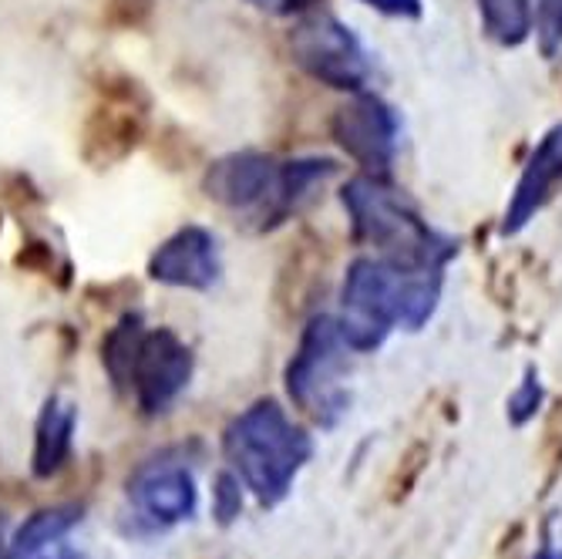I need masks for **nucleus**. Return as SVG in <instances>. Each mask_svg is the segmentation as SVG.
Here are the masks:
<instances>
[{
	"mask_svg": "<svg viewBox=\"0 0 562 559\" xmlns=\"http://www.w3.org/2000/svg\"><path fill=\"white\" fill-rule=\"evenodd\" d=\"M441 297V270H407L384 257H361L340 287V331L357 354L387 340L394 327L422 331Z\"/></svg>",
	"mask_w": 562,
	"mask_h": 559,
	"instance_id": "f257e3e1",
	"label": "nucleus"
},
{
	"mask_svg": "<svg viewBox=\"0 0 562 559\" xmlns=\"http://www.w3.org/2000/svg\"><path fill=\"white\" fill-rule=\"evenodd\" d=\"M334 172V159L277 163L270 156H260V152H233V156H223L206 169L202 189L220 206L246 213L260 223V230H267L286 220L311 195V189L327 182Z\"/></svg>",
	"mask_w": 562,
	"mask_h": 559,
	"instance_id": "f03ea898",
	"label": "nucleus"
},
{
	"mask_svg": "<svg viewBox=\"0 0 562 559\" xmlns=\"http://www.w3.org/2000/svg\"><path fill=\"white\" fill-rule=\"evenodd\" d=\"M223 451L243 485L257 495L260 505H280L303 466L311 462L314 441L277 401H257L223 432Z\"/></svg>",
	"mask_w": 562,
	"mask_h": 559,
	"instance_id": "7ed1b4c3",
	"label": "nucleus"
},
{
	"mask_svg": "<svg viewBox=\"0 0 562 559\" xmlns=\"http://www.w3.org/2000/svg\"><path fill=\"white\" fill-rule=\"evenodd\" d=\"M353 239L374 246L378 257L407 270H445L454 257V239L431 230L418 210L397 195L384 179L357 176L340 189Z\"/></svg>",
	"mask_w": 562,
	"mask_h": 559,
	"instance_id": "20e7f679",
	"label": "nucleus"
},
{
	"mask_svg": "<svg viewBox=\"0 0 562 559\" xmlns=\"http://www.w3.org/2000/svg\"><path fill=\"white\" fill-rule=\"evenodd\" d=\"M350 354H357L340 321L330 314H321L306 324L293 361L286 365V391L300 412H306L321 425H337L347 412V388L344 378L350 371Z\"/></svg>",
	"mask_w": 562,
	"mask_h": 559,
	"instance_id": "39448f33",
	"label": "nucleus"
},
{
	"mask_svg": "<svg viewBox=\"0 0 562 559\" xmlns=\"http://www.w3.org/2000/svg\"><path fill=\"white\" fill-rule=\"evenodd\" d=\"M290 51L293 62L327 88L364 91V85L371 81L368 51L350 34V27H344L330 14H311L300 21L290 34Z\"/></svg>",
	"mask_w": 562,
	"mask_h": 559,
	"instance_id": "423d86ee",
	"label": "nucleus"
},
{
	"mask_svg": "<svg viewBox=\"0 0 562 559\" xmlns=\"http://www.w3.org/2000/svg\"><path fill=\"white\" fill-rule=\"evenodd\" d=\"M334 142L347 152V156L364 169V176L387 179L397 152V115L387 101L378 94L357 91L347 105L334 112L330 122Z\"/></svg>",
	"mask_w": 562,
	"mask_h": 559,
	"instance_id": "0eeeda50",
	"label": "nucleus"
},
{
	"mask_svg": "<svg viewBox=\"0 0 562 559\" xmlns=\"http://www.w3.org/2000/svg\"><path fill=\"white\" fill-rule=\"evenodd\" d=\"M192 378V350L169 331H145L138 358L132 368V388L142 415L156 418L172 409Z\"/></svg>",
	"mask_w": 562,
	"mask_h": 559,
	"instance_id": "6e6552de",
	"label": "nucleus"
},
{
	"mask_svg": "<svg viewBox=\"0 0 562 559\" xmlns=\"http://www.w3.org/2000/svg\"><path fill=\"white\" fill-rule=\"evenodd\" d=\"M128 499L138 519L159 529L192 519L199 505L192 472L186 469L182 459H169V455L148 459L135 469V476L128 479Z\"/></svg>",
	"mask_w": 562,
	"mask_h": 559,
	"instance_id": "1a4fd4ad",
	"label": "nucleus"
},
{
	"mask_svg": "<svg viewBox=\"0 0 562 559\" xmlns=\"http://www.w3.org/2000/svg\"><path fill=\"white\" fill-rule=\"evenodd\" d=\"M220 249L210 230L186 226L172 233L148 260V277L166 287L182 290H210L220 280Z\"/></svg>",
	"mask_w": 562,
	"mask_h": 559,
	"instance_id": "9d476101",
	"label": "nucleus"
},
{
	"mask_svg": "<svg viewBox=\"0 0 562 559\" xmlns=\"http://www.w3.org/2000/svg\"><path fill=\"white\" fill-rule=\"evenodd\" d=\"M559 186H562V122L542 135V142L529 156V163L516 182V192L505 206L502 236L522 233L549 206L552 195L559 192Z\"/></svg>",
	"mask_w": 562,
	"mask_h": 559,
	"instance_id": "9b49d317",
	"label": "nucleus"
},
{
	"mask_svg": "<svg viewBox=\"0 0 562 559\" xmlns=\"http://www.w3.org/2000/svg\"><path fill=\"white\" fill-rule=\"evenodd\" d=\"M145 138V122L135 105H109L94 109L81 125V159L94 169H109L128 159Z\"/></svg>",
	"mask_w": 562,
	"mask_h": 559,
	"instance_id": "f8f14e48",
	"label": "nucleus"
},
{
	"mask_svg": "<svg viewBox=\"0 0 562 559\" xmlns=\"http://www.w3.org/2000/svg\"><path fill=\"white\" fill-rule=\"evenodd\" d=\"M75 428H78V404L61 394L47 398L34 428V455H31V472L37 479H55L68 466L75 448Z\"/></svg>",
	"mask_w": 562,
	"mask_h": 559,
	"instance_id": "ddd939ff",
	"label": "nucleus"
},
{
	"mask_svg": "<svg viewBox=\"0 0 562 559\" xmlns=\"http://www.w3.org/2000/svg\"><path fill=\"white\" fill-rule=\"evenodd\" d=\"M85 519L81 505H50V510H37L11 539V559H27L47 546H55L71 536V529Z\"/></svg>",
	"mask_w": 562,
	"mask_h": 559,
	"instance_id": "4468645a",
	"label": "nucleus"
},
{
	"mask_svg": "<svg viewBox=\"0 0 562 559\" xmlns=\"http://www.w3.org/2000/svg\"><path fill=\"white\" fill-rule=\"evenodd\" d=\"M142 317L138 314H125L112 334L105 337V344H101V365H105L112 384L119 391L132 388V368H135V358H138V347H142Z\"/></svg>",
	"mask_w": 562,
	"mask_h": 559,
	"instance_id": "2eb2a0df",
	"label": "nucleus"
},
{
	"mask_svg": "<svg viewBox=\"0 0 562 559\" xmlns=\"http://www.w3.org/2000/svg\"><path fill=\"white\" fill-rule=\"evenodd\" d=\"M482 24L492 41L516 47L532 34V4L529 0H479Z\"/></svg>",
	"mask_w": 562,
	"mask_h": 559,
	"instance_id": "dca6fc26",
	"label": "nucleus"
},
{
	"mask_svg": "<svg viewBox=\"0 0 562 559\" xmlns=\"http://www.w3.org/2000/svg\"><path fill=\"white\" fill-rule=\"evenodd\" d=\"M542 409V381L536 368H526V378L519 381V388L508 398V422L513 425H526L536 418V412Z\"/></svg>",
	"mask_w": 562,
	"mask_h": 559,
	"instance_id": "f3484780",
	"label": "nucleus"
},
{
	"mask_svg": "<svg viewBox=\"0 0 562 559\" xmlns=\"http://www.w3.org/2000/svg\"><path fill=\"white\" fill-rule=\"evenodd\" d=\"M532 8V27L539 34L542 55H555L562 44V0H529Z\"/></svg>",
	"mask_w": 562,
	"mask_h": 559,
	"instance_id": "a211bd4d",
	"label": "nucleus"
},
{
	"mask_svg": "<svg viewBox=\"0 0 562 559\" xmlns=\"http://www.w3.org/2000/svg\"><path fill=\"white\" fill-rule=\"evenodd\" d=\"M243 479L236 472H220L216 476V489H213V516L220 526H229L239 519L243 513Z\"/></svg>",
	"mask_w": 562,
	"mask_h": 559,
	"instance_id": "6ab92c4d",
	"label": "nucleus"
},
{
	"mask_svg": "<svg viewBox=\"0 0 562 559\" xmlns=\"http://www.w3.org/2000/svg\"><path fill=\"white\" fill-rule=\"evenodd\" d=\"M112 27L128 31V27H142L151 18V0H105V11H101Z\"/></svg>",
	"mask_w": 562,
	"mask_h": 559,
	"instance_id": "aec40b11",
	"label": "nucleus"
},
{
	"mask_svg": "<svg viewBox=\"0 0 562 559\" xmlns=\"http://www.w3.org/2000/svg\"><path fill=\"white\" fill-rule=\"evenodd\" d=\"M364 4L387 14V18H404V21H418L425 14L422 0H364Z\"/></svg>",
	"mask_w": 562,
	"mask_h": 559,
	"instance_id": "412c9836",
	"label": "nucleus"
},
{
	"mask_svg": "<svg viewBox=\"0 0 562 559\" xmlns=\"http://www.w3.org/2000/svg\"><path fill=\"white\" fill-rule=\"evenodd\" d=\"M249 4H257L263 11H277V14H296L303 8H311L314 0H249Z\"/></svg>",
	"mask_w": 562,
	"mask_h": 559,
	"instance_id": "4be33fe9",
	"label": "nucleus"
},
{
	"mask_svg": "<svg viewBox=\"0 0 562 559\" xmlns=\"http://www.w3.org/2000/svg\"><path fill=\"white\" fill-rule=\"evenodd\" d=\"M27 559H85V552L75 549L68 539H61V543L47 546V549H41V552H34V556H27Z\"/></svg>",
	"mask_w": 562,
	"mask_h": 559,
	"instance_id": "5701e85b",
	"label": "nucleus"
},
{
	"mask_svg": "<svg viewBox=\"0 0 562 559\" xmlns=\"http://www.w3.org/2000/svg\"><path fill=\"white\" fill-rule=\"evenodd\" d=\"M0 559H11V543L4 539V519H0Z\"/></svg>",
	"mask_w": 562,
	"mask_h": 559,
	"instance_id": "b1692460",
	"label": "nucleus"
},
{
	"mask_svg": "<svg viewBox=\"0 0 562 559\" xmlns=\"http://www.w3.org/2000/svg\"><path fill=\"white\" fill-rule=\"evenodd\" d=\"M532 559H562V552H559V549H552V546H542Z\"/></svg>",
	"mask_w": 562,
	"mask_h": 559,
	"instance_id": "393cba45",
	"label": "nucleus"
}]
</instances>
